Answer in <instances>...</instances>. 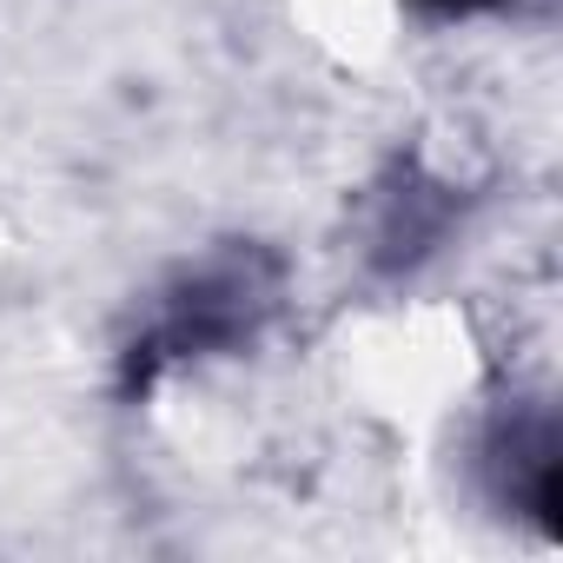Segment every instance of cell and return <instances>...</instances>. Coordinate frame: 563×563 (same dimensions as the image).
Instances as JSON below:
<instances>
[{
    "label": "cell",
    "instance_id": "6da1fadb",
    "mask_svg": "<svg viewBox=\"0 0 563 563\" xmlns=\"http://www.w3.org/2000/svg\"><path fill=\"white\" fill-rule=\"evenodd\" d=\"M418 14H431V21H471V14H497V8H510V0H411Z\"/></svg>",
    "mask_w": 563,
    "mask_h": 563
}]
</instances>
